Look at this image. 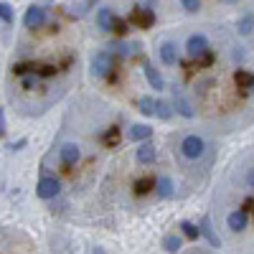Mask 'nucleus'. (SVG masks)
<instances>
[{
    "label": "nucleus",
    "instance_id": "a211bd4d",
    "mask_svg": "<svg viewBox=\"0 0 254 254\" xmlns=\"http://www.w3.org/2000/svg\"><path fill=\"white\" fill-rule=\"evenodd\" d=\"M234 84H237V87H242V89H252V84H254V74H249V71L239 69V71H234Z\"/></svg>",
    "mask_w": 254,
    "mask_h": 254
},
{
    "label": "nucleus",
    "instance_id": "72a5a7b5",
    "mask_svg": "<svg viewBox=\"0 0 254 254\" xmlns=\"http://www.w3.org/2000/svg\"><path fill=\"white\" fill-rule=\"evenodd\" d=\"M33 84H36L33 76H23V87H26V89H33Z\"/></svg>",
    "mask_w": 254,
    "mask_h": 254
},
{
    "label": "nucleus",
    "instance_id": "423d86ee",
    "mask_svg": "<svg viewBox=\"0 0 254 254\" xmlns=\"http://www.w3.org/2000/svg\"><path fill=\"white\" fill-rule=\"evenodd\" d=\"M46 23V8L44 5H31L23 15V26L26 28H41Z\"/></svg>",
    "mask_w": 254,
    "mask_h": 254
},
{
    "label": "nucleus",
    "instance_id": "dca6fc26",
    "mask_svg": "<svg viewBox=\"0 0 254 254\" xmlns=\"http://www.w3.org/2000/svg\"><path fill=\"white\" fill-rule=\"evenodd\" d=\"M153 115H155L158 120H171V115H173V107H171V102H165V99H158V102H155V107H153Z\"/></svg>",
    "mask_w": 254,
    "mask_h": 254
},
{
    "label": "nucleus",
    "instance_id": "6ab92c4d",
    "mask_svg": "<svg viewBox=\"0 0 254 254\" xmlns=\"http://www.w3.org/2000/svg\"><path fill=\"white\" fill-rule=\"evenodd\" d=\"M181 237L178 234H168L165 239H163V249L168 252V254H176V252H181Z\"/></svg>",
    "mask_w": 254,
    "mask_h": 254
},
{
    "label": "nucleus",
    "instance_id": "1a4fd4ad",
    "mask_svg": "<svg viewBox=\"0 0 254 254\" xmlns=\"http://www.w3.org/2000/svg\"><path fill=\"white\" fill-rule=\"evenodd\" d=\"M145 76H147V84H150L153 89H158V92L165 89V79H163V74L153 66V64H147V61H145Z\"/></svg>",
    "mask_w": 254,
    "mask_h": 254
},
{
    "label": "nucleus",
    "instance_id": "2eb2a0df",
    "mask_svg": "<svg viewBox=\"0 0 254 254\" xmlns=\"http://www.w3.org/2000/svg\"><path fill=\"white\" fill-rule=\"evenodd\" d=\"M155 190H158L160 198H171V196H173V181L168 178V176H160V178L155 181Z\"/></svg>",
    "mask_w": 254,
    "mask_h": 254
},
{
    "label": "nucleus",
    "instance_id": "39448f33",
    "mask_svg": "<svg viewBox=\"0 0 254 254\" xmlns=\"http://www.w3.org/2000/svg\"><path fill=\"white\" fill-rule=\"evenodd\" d=\"M186 51L190 59H201L203 54H208V38L203 33H193L186 41Z\"/></svg>",
    "mask_w": 254,
    "mask_h": 254
},
{
    "label": "nucleus",
    "instance_id": "412c9836",
    "mask_svg": "<svg viewBox=\"0 0 254 254\" xmlns=\"http://www.w3.org/2000/svg\"><path fill=\"white\" fill-rule=\"evenodd\" d=\"M153 188H155V178H140L135 183V193L137 196H145V193H150Z\"/></svg>",
    "mask_w": 254,
    "mask_h": 254
},
{
    "label": "nucleus",
    "instance_id": "f257e3e1",
    "mask_svg": "<svg viewBox=\"0 0 254 254\" xmlns=\"http://www.w3.org/2000/svg\"><path fill=\"white\" fill-rule=\"evenodd\" d=\"M130 23H135L140 28H153L155 26V10L150 8V3H140V5L132 8Z\"/></svg>",
    "mask_w": 254,
    "mask_h": 254
},
{
    "label": "nucleus",
    "instance_id": "a878e982",
    "mask_svg": "<svg viewBox=\"0 0 254 254\" xmlns=\"http://www.w3.org/2000/svg\"><path fill=\"white\" fill-rule=\"evenodd\" d=\"M0 20L3 23H13V8L8 3H0Z\"/></svg>",
    "mask_w": 254,
    "mask_h": 254
},
{
    "label": "nucleus",
    "instance_id": "393cba45",
    "mask_svg": "<svg viewBox=\"0 0 254 254\" xmlns=\"http://www.w3.org/2000/svg\"><path fill=\"white\" fill-rule=\"evenodd\" d=\"M102 142L110 145V147H117V142H120V127H110V130L102 135Z\"/></svg>",
    "mask_w": 254,
    "mask_h": 254
},
{
    "label": "nucleus",
    "instance_id": "c85d7f7f",
    "mask_svg": "<svg viewBox=\"0 0 254 254\" xmlns=\"http://www.w3.org/2000/svg\"><path fill=\"white\" fill-rule=\"evenodd\" d=\"M56 74V66L51 64H38V76H54Z\"/></svg>",
    "mask_w": 254,
    "mask_h": 254
},
{
    "label": "nucleus",
    "instance_id": "aec40b11",
    "mask_svg": "<svg viewBox=\"0 0 254 254\" xmlns=\"http://www.w3.org/2000/svg\"><path fill=\"white\" fill-rule=\"evenodd\" d=\"M13 74H18V76H26V74H38V64H33V61L15 64V66H13Z\"/></svg>",
    "mask_w": 254,
    "mask_h": 254
},
{
    "label": "nucleus",
    "instance_id": "473e14b6",
    "mask_svg": "<svg viewBox=\"0 0 254 254\" xmlns=\"http://www.w3.org/2000/svg\"><path fill=\"white\" fill-rule=\"evenodd\" d=\"M26 145H28V140H26V137H20L18 142H13V145H10V150H20V147H26Z\"/></svg>",
    "mask_w": 254,
    "mask_h": 254
},
{
    "label": "nucleus",
    "instance_id": "f8f14e48",
    "mask_svg": "<svg viewBox=\"0 0 254 254\" xmlns=\"http://www.w3.org/2000/svg\"><path fill=\"white\" fill-rule=\"evenodd\" d=\"M201 237H206V242L211 244V247H221V239L216 237V231H214V226H211V219L208 216H203L201 219Z\"/></svg>",
    "mask_w": 254,
    "mask_h": 254
},
{
    "label": "nucleus",
    "instance_id": "7c9ffc66",
    "mask_svg": "<svg viewBox=\"0 0 254 254\" xmlns=\"http://www.w3.org/2000/svg\"><path fill=\"white\" fill-rule=\"evenodd\" d=\"M5 132H8V125H5V110L0 107V137H5Z\"/></svg>",
    "mask_w": 254,
    "mask_h": 254
},
{
    "label": "nucleus",
    "instance_id": "5701e85b",
    "mask_svg": "<svg viewBox=\"0 0 254 254\" xmlns=\"http://www.w3.org/2000/svg\"><path fill=\"white\" fill-rule=\"evenodd\" d=\"M181 234H183L186 239H198V237H201V231H198V226H196V224H190V221H181Z\"/></svg>",
    "mask_w": 254,
    "mask_h": 254
},
{
    "label": "nucleus",
    "instance_id": "0eeeda50",
    "mask_svg": "<svg viewBox=\"0 0 254 254\" xmlns=\"http://www.w3.org/2000/svg\"><path fill=\"white\" fill-rule=\"evenodd\" d=\"M226 224H229V229H231V231H244V229H247V224H249L247 211H244V208L231 211V214H229V219H226Z\"/></svg>",
    "mask_w": 254,
    "mask_h": 254
},
{
    "label": "nucleus",
    "instance_id": "f03ea898",
    "mask_svg": "<svg viewBox=\"0 0 254 254\" xmlns=\"http://www.w3.org/2000/svg\"><path fill=\"white\" fill-rule=\"evenodd\" d=\"M203 150H206V142H203V137H198V135H186L183 142H181V153H183V158H188V160H198V158L203 155Z\"/></svg>",
    "mask_w": 254,
    "mask_h": 254
},
{
    "label": "nucleus",
    "instance_id": "2f4dec72",
    "mask_svg": "<svg viewBox=\"0 0 254 254\" xmlns=\"http://www.w3.org/2000/svg\"><path fill=\"white\" fill-rule=\"evenodd\" d=\"M211 61H214V54L208 51V54H203V56H201V66H203V69H206V66H211Z\"/></svg>",
    "mask_w": 254,
    "mask_h": 254
},
{
    "label": "nucleus",
    "instance_id": "9b49d317",
    "mask_svg": "<svg viewBox=\"0 0 254 254\" xmlns=\"http://www.w3.org/2000/svg\"><path fill=\"white\" fill-rule=\"evenodd\" d=\"M155 145H150V142H142V145H137V153H135V158H137V163H142V165H150L153 160H155Z\"/></svg>",
    "mask_w": 254,
    "mask_h": 254
},
{
    "label": "nucleus",
    "instance_id": "20e7f679",
    "mask_svg": "<svg viewBox=\"0 0 254 254\" xmlns=\"http://www.w3.org/2000/svg\"><path fill=\"white\" fill-rule=\"evenodd\" d=\"M112 66H115V56L110 54V51H97L94 56H92V74H97V76H107L110 71H112Z\"/></svg>",
    "mask_w": 254,
    "mask_h": 254
},
{
    "label": "nucleus",
    "instance_id": "9d476101",
    "mask_svg": "<svg viewBox=\"0 0 254 254\" xmlns=\"http://www.w3.org/2000/svg\"><path fill=\"white\" fill-rule=\"evenodd\" d=\"M160 61L168 64V66L178 64V46L173 44V41H165V44L160 46Z\"/></svg>",
    "mask_w": 254,
    "mask_h": 254
},
{
    "label": "nucleus",
    "instance_id": "f704fd0d",
    "mask_svg": "<svg viewBox=\"0 0 254 254\" xmlns=\"http://www.w3.org/2000/svg\"><path fill=\"white\" fill-rule=\"evenodd\" d=\"M94 254H104V249H99V247H97V249H94Z\"/></svg>",
    "mask_w": 254,
    "mask_h": 254
},
{
    "label": "nucleus",
    "instance_id": "4468645a",
    "mask_svg": "<svg viewBox=\"0 0 254 254\" xmlns=\"http://www.w3.org/2000/svg\"><path fill=\"white\" fill-rule=\"evenodd\" d=\"M150 135H153V127L150 125H132L130 127V137L135 142H147V140H150Z\"/></svg>",
    "mask_w": 254,
    "mask_h": 254
},
{
    "label": "nucleus",
    "instance_id": "7ed1b4c3",
    "mask_svg": "<svg viewBox=\"0 0 254 254\" xmlns=\"http://www.w3.org/2000/svg\"><path fill=\"white\" fill-rule=\"evenodd\" d=\"M59 193H61V183H59V178H54V176H44V178L36 183V196H38V198L51 201V198H56Z\"/></svg>",
    "mask_w": 254,
    "mask_h": 254
},
{
    "label": "nucleus",
    "instance_id": "4be33fe9",
    "mask_svg": "<svg viewBox=\"0 0 254 254\" xmlns=\"http://www.w3.org/2000/svg\"><path fill=\"white\" fill-rule=\"evenodd\" d=\"M237 31H239L242 36H249V33L254 31V15H252V13L242 15V20H239V26H237Z\"/></svg>",
    "mask_w": 254,
    "mask_h": 254
},
{
    "label": "nucleus",
    "instance_id": "c9c22d12",
    "mask_svg": "<svg viewBox=\"0 0 254 254\" xmlns=\"http://www.w3.org/2000/svg\"><path fill=\"white\" fill-rule=\"evenodd\" d=\"M252 92H254V84H252Z\"/></svg>",
    "mask_w": 254,
    "mask_h": 254
},
{
    "label": "nucleus",
    "instance_id": "6e6552de",
    "mask_svg": "<svg viewBox=\"0 0 254 254\" xmlns=\"http://www.w3.org/2000/svg\"><path fill=\"white\" fill-rule=\"evenodd\" d=\"M59 155H61V163H64V165H74V163L81 158V150H79L76 142H66V145L61 147Z\"/></svg>",
    "mask_w": 254,
    "mask_h": 254
},
{
    "label": "nucleus",
    "instance_id": "ddd939ff",
    "mask_svg": "<svg viewBox=\"0 0 254 254\" xmlns=\"http://www.w3.org/2000/svg\"><path fill=\"white\" fill-rule=\"evenodd\" d=\"M115 18H117V15H115L110 8H99V10H97V26H99L102 31H112Z\"/></svg>",
    "mask_w": 254,
    "mask_h": 254
},
{
    "label": "nucleus",
    "instance_id": "c756f323",
    "mask_svg": "<svg viewBox=\"0 0 254 254\" xmlns=\"http://www.w3.org/2000/svg\"><path fill=\"white\" fill-rule=\"evenodd\" d=\"M188 13H196L198 8H201V3H198V0H183V3H181Z\"/></svg>",
    "mask_w": 254,
    "mask_h": 254
},
{
    "label": "nucleus",
    "instance_id": "f3484780",
    "mask_svg": "<svg viewBox=\"0 0 254 254\" xmlns=\"http://www.w3.org/2000/svg\"><path fill=\"white\" fill-rule=\"evenodd\" d=\"M173 104H176V110H178L183 117H193V115H196L193 107H190V102H188L183 94H178V89H176V102H173Z\"/></svg>",
    "mask_w": 254,
    "mask_h": 254
},
{
    "label": "nucleus",
    "instance_id": "cd10ccee",
    "mask_svg": "<svg viewBox=\"0 0 254 254\" xmlns=\"http://www.w3.org/2000/svg\"><path fill=\"white\" fill-rule=\"evenodd\" d=\"M127 28H130V26H127V20H122V18H115V26H112V31H115L117 36H125V33H127Z\"/></svg>",
    "mask_w": 254,
    "mask_h": 254
},
{
    "label": "nucleus",
    "instance_id": "b1692460",
    "mask_svg": "<svg viewBox=\"0 0 254 254\" xmlns=\"http://www.w3.org/2000/svg\"><path fill=\"white\" fill-rule=\"evenodd\" d=\"M153 107H155V99H153V97H140V99H137V110H140L145 117L153 115Z\"/></svg>",
    "mask_w": 254,
    "mask_h": 254
},
{
    "label": "nucleus",
    "instance_id": "bb28decb",
    "mask_svg": "<svg viewBox=\"0 0 254 254\" xmlns=\"http://www.w3.org/2000/svg\"><path fill=\"white\" fill-rule=\"evenodd\" d=\"M110 54H117V56H130V44H122V41H117V44H112V51Z\"/></svg>",
    "mask_w": 254,
    "mask_h": 254
}]
</instances>
